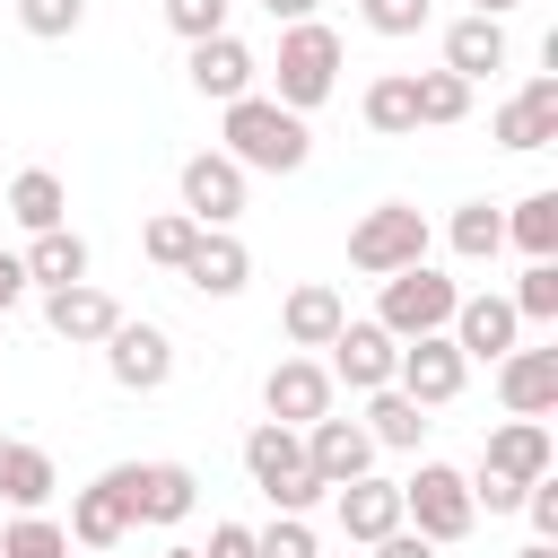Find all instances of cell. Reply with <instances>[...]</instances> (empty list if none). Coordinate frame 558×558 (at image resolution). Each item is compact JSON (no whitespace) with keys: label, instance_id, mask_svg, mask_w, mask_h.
<instances>
[{"label":"cell","instance_id":"cell-18","mask_svg":"<svg viewBox=\"0 0 558 558\" xmlns=\"http://www.w3.org/2000/svg\"><path fill=\"white\" fill-rule=\"evenodd\" d=\"M183 279H192L201 296H244V279H253L244 235H235V227H201V235H192V253H183Z\"/></svg>","mask_w":558,"mask_h":558},{"label":"cell","instance_id":"cell-46","mask_svg":"<svg viewBox=\"0 0 558 558\" xmlns=\"http://www.w3.org/2000/svg\"><path fill=\"white\" fill-rule=\"evenodd\" d=\"M471 9H480V17H506V9H523V0H471Z\"/></svg>","mask_w":558,"mask_h":558},{"label":"cell","instance_id":"cell-4","mask_svg":"<svg viewBox=\"0 0 558 558\" xmlns=\"http://www.w3.org/2000/svg\"><path fill=\"white\" fill-rule=\"evenodd\" d=\"M244 471H253V488H262L279 514H305L314 497H331V488L314 480V462H305V436L279 427V418H262V427L244 436Z\"/></svg>","mask_w":558,"mask_h":558},{"label":"cell","instance_id":"cell-27","mask_svg":"<svg viewBox=\"0 0 558 558\" xmlns=\"http://www.w3.org/2000/svg\"><path fill=\"white\" fill-rule=\"evenodd\" d=\"M52 488H61L52 453H44V445H17V436H9V453H0V506L35 514V506H52Z\"/></svg>","mask_w":558,"mask_h":558},{"label":"cell","instance_id":"cell-12","mask_svg":"<svg viewBox=\"0 0 558 558\" xmlns=\"http://www.w3.org/2000/svg\"><path fill=\"white\" fill-rule=\"evenodd\" d=\"M392 357H401V340L366 314V323H340V331H331V357H323V366H331V384H349V392H384V384H392Z\"/></svg>","mask_w":558,"mask_h":558},{"label":"cell","instance_id":"cell-31","mask_svg":"<svg viewBox=\"0 0 558 558\" xmlns=\"http://www.w3.org/2000/svg\"><path fill=\"white\" fill-rule=\"evenodd\" d=\"M445 244H453L462 262H497V253H506V218H497L488 201H462V209L445 218Z\"/></svg>","mask_w":558,"mask_h":558},{"label":"cell","instance_id":"cell-24","mask_svg":"<svg viewBox=\"0 0 558 558\" xmlns=\"http://www.w3.org/2000/svg\"><path fill=\"white\" fill-rule=\"evenodd\" d=\"M340 323H349V305H340V288H323V279L288 288V305H279L288 349H331V331H340Z\"/></svg>","mask_w":558,"mask_h":558},{"label":"cell","instance_id":"cell-9","mask_svg":"<svg viewBox=\"0 0 558 558\" xmlns=\"http://www.w3.org/2000/svg\"><path fill=\"white\" fill-rule=\"evenodd\" d=\"M122 497H131V523H183L201 506V480L192 462H113Z\"/></svg>","mask_w":558,"mask_h":558},{"label":"cell","instance_id":"cell-6","mask_svg":"<svg viewBox=\"0 0 558 558\" xmlns=\"http://www.w3.org/2000/svg\"><path fill=\"white\" fill-rule=\"evenodd\" d=\"M453 305H462V288H453L445 270H427V262H410V270H392V279L375 288V323H384L392 340L445 331V323H453Z\"/></svg>","mask_w":558,"mask_h":558},{"label":"cell","instance_id":"cell-14","mask_svg":"<svg viewBox=\"0 0 558 558\" xmlns=\"http://www.w3.org/2000/svg\"><path fill=\"white\" fill-rule=\"evenodd\" d=\"M497 401H506V418H549L558 410V349H506L497 357Z\"/></svg>","mask_w":558,"mask_h":558},{"label":"cell","instance_id":"cell-39","mask_svg":"<svg viewBox=\"0 0 558 558\" xmlns=\"http://www.w3.org/2000/svg\"><path fill=\"white\" fill-rule=\"evenodd\" d=\"M357 17H366L375 35H418V26H427V0H357Z\"/></svg>","mask_w":558,"mask_h":558},{"label":"cell","instance_id":"cell-30","mask_svg":"<svg viewBox=\"0 0 558 558\" xmlns=\"http://www.w3.org/2000/svg\"><path fill=\"white\" fill-rule=\"evenodd\" d=\"M506 244L523 262H558V192H523L514 218H506Z\"/></svg>","mask_w":558,"mask_h":558},{"label":"cell","instance_id":"cell-48","mask_svg":"<svg viewBox=\"0 0 558 558\" xmlns=\"http://www.w3.org/2000/svg\"><path fill=\"white\" fill-rule=\"evenodd\" d=\"M0 453H9V436H0Z\"/></svg>","mask_w":558,"mask_h":558},{"label":"cell","instance_id":"cell-15","mask_svg":"<svg viewBox=\"0 0 558 558\" xmlns=\"http://www.w3.org/2000/svg\"><path fill=\"white\" fill-rule=\"evenodd\" d=\"M305 436V462H314V480L323 488H340V480H357V471H375V436L357 427V418H340V410H323L314 427H296Z\"/></svg>","mask_w":558,"mask_h":558},{"label":"cell","instance_id":"cell-38","mask_svg":"<svg viewBox=\"0 0 558 558\" xmlns=\"http://www.w3.org/2000/svg\"><path fill=\"white\" fill-rule=\"evenodd\" d=\"M166 9V26L183 35V44H201V35H227V9L235 0H157Z\"/></svg>","mask_w":558,"mask_h":558},{"label":"cell","instance_id":"cell-29","mask_svg":"<svg viewBox=\"0 0 558 558\" xmlns=\"http://www.w3.org/2000/svg\"><path fill=\"white\" fill-rule=\"evenodd\" d=\"M9 218H17L26 235H44V227H70V192H61V174H52V166H26V174L9 183Z\"/></svg>","mask_w":558,"mask_h":558},{"label":"cell","instance_id":"cell-22","mask_svg":"<svg viewBox=\"0 0 558 558\" xmlns=\"http://www.w3.org/2000/svg\"><path fill=\"white\" fill-rule=\"evenodd\" d=\"M488 131H497V148H549V140H558V78H549V70L523 78V96H506Z\"/></svg>","mask_w":558,"mask_h":558},{"label":"cell","instance_id":"cell-47","mask_svg":"<svg viewBox=\"0 0 558 558\" xmlns=\"http://www.w3.org/2000/svg\"><path fill=\"white\" fill-rule=\"evenodd\" d=\"M157 558H201V549H183V541H174V549H157Z\"/></svg>","mask_w":558,"mask_h":558},{"label":"cell","instance_id":"cell-32","mask_svg":"<svg viewBox=\"0 0 558 558\" xmlns=\"http://www.w3.org/2000/svg\"><path fill=\"white\" fill-rule=\"evenodd\" d=\"M410 96H418V122L427 131H445V122L471 113V78H453V70H410Z\"/></svg>","mask_w":558,"mask_h":558},{"label":"cell","instance_id":"cell-26","mask_svg":"<svg viewBox=\"0 0 558 558\" xmlns=\"http://www.w3.org/2000/svg\"><path fill=\"white\" fill-rule=\"evenodd\" d=\"M366 436H375V453H418V436H427V410L401 392V384H384V392H366V418H357Z\"/></svg>","mask_w":558,"mask_h":558},{"label":"cell","instance_id":"cell-20","mask_svg":"<svg viewBox=\"0 0 558 558\" xmlns=\"http://www.w3.org/2000/svg\"><path fill=\"white\" fill-rule=\"evenodd\" d=\"M331 514H340V532L366 549V541H384V532L401 523V480L357 471V480H340V488H331Z\"/></svg>","mask_w":558,"mask_h":558},{"label":"cell","instance_id":"cell-41","mask_svg":"<svg viewBox=\"0 0 558 558\" xmlns=\"http://www.w3.org/2000/svg\"><path fill=\"white\" fill-rule=\"evenodd\" d=\"M366 558H436V541H418L410 523H392L384 541H366Z\"/></svg>","mask_w":558,"mask_h":558},{"label":"cell","instance_id":"cell-19","mask_svg":"<svg viewBox=\"0 0 558 558\" xmlns=\"http://www.w3.org/2000/svg\"><path fill=\"white\" fill-rule=\"evenodd\" d=\"M445 331H453V349H462L471 366H497V357L523 340V323H514V305H506V296H462Z\"/></svg>","mask_w":558,"mask_h":558},{"label":"cell","instance_id":"cell-10","mask_svg":"<svg viewBox=\"0 0 558 558\" xmlns=\"http://www.w3.org/2000/svg\"><path fill=\"white\" fill-rule=\"evenodd\" d=\"M183 218H201V227H235L244 218V166L227 157V148H201V157H183Z\"/></svg>","mask_w":558,"mask_h":558},{"label":"cell","instance_id":"cell-28","mask_svg":"<svg viewBox=\"0 0 558 558\" xmlns=\"http://www.w3.org/2000/svg\"><path fill=\"white\" fill-rule=\"evenodd\" d=\"M357 122H366L375 140H410V131H418V96H410V70H384V78H366V96H357Z\"/></svg>","mask_w":558,"mask_h":558},{"label":"cell","instance_id":"cell-43","mask_svg":"<svg viewBox=\"0 0 558 558\" xmlns=\"http://www.w3.org/2000/svg\"><path fill=\"white\" fill-rule=\"evenodd\" d=\"M17 296H26V262H17V253H0V314H9Z\"/></svg>","mask_w":558,"mask_h":558},{"label":"cell","instance_id":"cell-42","mask_svg":"<svg viewBox=\"0 0 558 558\" xmlns=\"http://www.w3.org/2000/svg\"><path fill=\"white\" fill-rule=\"evenodd\" d=\"M201 558H253V523H209V549Z\"/></svg>","mask_w":558,"mask_h":558},{"label":"cell","instance_id":"cell-7","mask_svg":"<svg viewBox=\"0 0 558 558\" xmlns=\"http://www.w3.org/2000/svg\"><path fill=\"white\" fill-rule=\"evenodd\" d=\"M392 384H401L418 410H445V401H462V384H471V357L453 349V331H418V340H401V357H392Z\"/></svg>","mask_w":558,"mask_h":558},{"label":"cell","instance_id":"cell-11","mask_svg":"<svg viewBox=\"0 0 558 558\" xmlns=\"http://www.w3.org/2000/svg\"><path fill=\"white\" fill-rule=\"evenodd\" d=\"M331 392H340V384H331V366H323V357H305V349H296V357H279V366L262 375V410H270L279 427H314V418L331 410Z\"/></svg>","mask_w":558,"mask_h":558},{"label":"cell","instance_id":"cell-44","mask_svg":"<svg viewBox=\"0 0 558 558\" xmlns=\"http://www.w3.org/2000/svg\"><path fill=\"white\" fill-rule=\"evenodd\" d=\"M262 9H270V17H279V26H296V17H314V9H323V0H262Z\"/></svg>","mask_w":558,"mask_h":558},{"label":"cell","instance_id":"cell-17","mask_svg":"<svg viewBox=\"0 0 558 558\" xmlns=\"http://www.w3.org/2000/svg\"><path fill=\"white\" fill-rule=\"evenodd\" d=\"M44 323H52V340H70V349H96V340L122 323V305H113L96 279H70V288H44Z\"/></svg>","mask_w":558,"mask_h":558},{"label":"cell","instance_id":"cell-16","mask_svg":"<svg viewBox=\"0 0 558 558\" xmlns=\"http://www.w3.org/2000/svg\"><path fill=\"white\" fill-rule=\"evenodd\" d=\"M480 471H488V480H506V488H532L541 471H558V445H549V427H541V418H506V427L480 445Z\"/></svg>","mask_w":558,"mask_h":558},{"label":"cell","instance_id":"cell-5","mask_svg":"<svg viewBox=\"0 0 558 558\" xmlns=\"http://www.w3.org/2000/svg\"><path fill=\"white\" fill-rule=\"evenodd\" d=\"M410 262H427V218H418L410 201H375V209L349 227V270L392 279V270H410Z\"/></svg>","mask_w":558,"mask_h":558},{"label":"cell","instance_id":"cell-23","mask_svg":"<svg viewBox=\"0 0 558 558\" xmlns=\"http://www.w3.org/2000/svg\"><path fill=\"white\" fill-rule=\"evenodd\" d=\"M506 52H514V44H506V17H480V9H471V17L445 26V70L471 78V87H480L488 70H506Z\"/></svg>","mask_w":558,"mask_h":558},{"label":"cell","instance_id":"cell-3","mask_svg":"<svg viewBox=\"0 0 558 558\" xmlns=\"http://www.w3.org/2000/svg\"><path fill=\"white\" fill-rule=\"evenodd\" d=\"M401 523H410L418 541H436V549L471 541V523H480V506H471V471H453V462H418V471L401 480Z\"/></svg>","mask_w":558,"mask_h":558},{"label":"cell","instance_id":"cell-40","mask_svg":"<svg viewBox=\"0 0 558 558\" xmlns=\"http://www.w3.org/2000/svg\"><path fill=\"white\" fill-rule=\"evenodd\" d=\"M514 514H532V541H558V480L541 471V480L523 488V506H514Z\"/></svg>","mask_w":558,"mask_h":558},{"label":"cell","instance_id":"cell-36","mask_svg":"<svg viewBox=\"0 0 558 558\" xmlns=\"http://www.w3.org/2000/svg\"><path fill=\"white\" fill-rule=\"evenodd\" d=\"M17 26H26L35 44H61V35L87 26V0H17Z\"/></svg>","mask_w":558,"mask_h":558},{"label":"cell","instance_id":"cell-45","mask_svg":"<svg viewBox=\"0 0 558 558\" xmlns=\"http://www.w3.org/2000/svg\"><path fill=\"white\" fill-rule=\"evenodd\" d=\"M514 558H558V541H523V549H514Z\"/></svg>","mask_w":558,"mask_h":558},{"label":"cell","instance_id":"cell-1","mask_svg":"<svg viewBox=\"0 0 558 558\" xmlns=\"http://www.w3.org/2000/svg\"><path fill=\"white\" fill-rule=\"evenodd\" d=\"M218 140H227V157L244 166V174H296L305 157H314V131H305V113H288L279 96H235V105H218Z\"/></svg>","mask_w":558,"mask_h":558},{"label":"cell","instance_id":"cell-25","mask_svg":"<svg viewBox=\"0 0 558 558\" xmlns=\"http://www.w3.org/2000/svg\"><path fill=\"white\" fill-rule=\"evenodd\" d=\"M26 288H70V279H87V235L78 227H44V235H26Z\"/></svg>","mask_w":558,"mask_h":558},{"label":"cell","instance_id":"cell-35","mask_svg":"<svg viewBox=\"0 0 558 558\" xmlns=\"http://www.w3.org/2000/svg\"><path fill=\"white\" fill-rule=\"evenodd\" d=\"M192 235H201V218H183V209H166V218H148V235H140V253H148L157 270H183V253H192Z\"/></svg>","mask_w":558,"mask_h":558},{"label":"cell","instance_id":"cell-21","mask_svg":"<svg viewBox=\"0 0 558 558\" xmlns=\"http://www.w3.org/2000/svg\"><path fill=\"white\" fill-rule=\"evenodd\" d=\"M78 549H122L131 541V497H122V480L105 471V480H87L78 497H70V523H61Z\"/></svg>","mask_w":558,"mask_h":558},{"label":"cell","instance_id":"cell-34","mask_svg":"<svg viewBox=\"0 0 558 558\" xmlns=\"http://www.w3.org/2000/svg\"><path fill=\"white\" fill-rule=\"evenodd\" d=\"M506 305H514V323H558V262H523Z\"/></svg>","mask_w":558,"mask_h":558},{"label":"cell","instance_id":"cell-37","mask_svg":"<svg viewBox=\"0 0 558 558\" xmlns=\"http://www.w3.org/2000/svg\"><path fill=\"white\" fill-rule=\"evenodd\" d=\"M253 558H323L305 514H270V532H253Z\"/></svg>","mask_w":558,"mask_h":558},{"label":"cell","instance_id":"cell-13","mask_svg":"<svg viewBox=\"0 0 558 558\" xmlns=\"http://www.w3.org/2000/svg\"><path fill=\"white\" fill-rule=\"evenodd\" d=\"M183 78L209 96V105H235V96H253V78H262V61H253V44L227 26V35H201L192 44V61H183Z\"/></svg>","mask_w":558,"mask_h":558},{"label":"cell","instance_id":"cell-2","mask_svg":"<svg viewBox=\"0 0 558 558\" xmlns=\"http://www.w3.org/2000/svg\"><path fill=\"white\" fill-rule=\"evenodd\" d=\"M331 87H340V35H331L323 17H296V26H279L270 96H279L288 113H314V105H323Z\"/></svg>","mask_w":558,"mask_h":558},{"label":"cell","instance_id":"cell-33","mask_svg":"<svg viewBox=\"0 0 558 558\" xmlns=\"http://www.w3.org/2000/svg\"><path fill=\"white\" fill-rule=\"evenodd\" d=\"M0 558H70V532L35 506V514H17V523L0 532Z\"/></svg>","mask_w":558,"mask_h":558},{"label":"cell","instance_id":"cell-8","mask_svg":"<svg viewBox=\"0 0 558 558\" xmlns=\"http://www.w3.org/2000/svg\"><path fill=\"white\" fill-rule=\"evenodd\" d=\"M96 349H105V375H113L122 392H166V384H174V340H166V323H131V314H122Z\"/></svg>","mask_w":558,"mask_h":558}]
</instances>
